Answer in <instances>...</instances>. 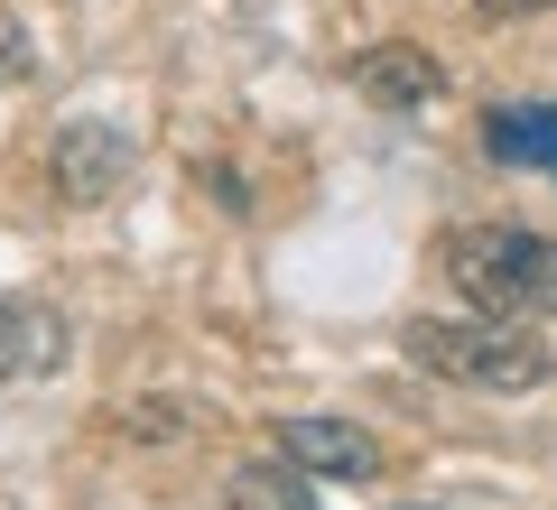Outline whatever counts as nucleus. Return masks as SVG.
Instances as JSON below:
<instances>
[{
  "instance_id": "8",
  "label": "nucleus",
  "mask_w": 557,
  "mask_h": 510,
  "mask_svg": "<svg viewBox=\"0 0 557 510\" xmlns=\"http://www.w3.org/2000/svg\"><path fill=\"white\" fill-rule=\"evenodd\" d=\"M223 510H317V483H307V464H242L233 483H223Z\"/></svg>"
},
{
  "instance_id": "4",
  "label": "nucleus",
  "mask_w": 557,
  "mask_h": 510,
  "mask_svg": "<svg viewBox=\"0 0 557 510\" xmlns=\"http://www.w3.org/2000/svg\"><path fill=\"white\" fill-rule=\"evenodd\" d=\"M278 455L307 473H335V483H372L381 473V446L354 418H278Z\"/></svg>"
},
{
  "instance_id": "5",
  "label": "nucleus",
  "mask_w": 557,
  "mask_h": 510,
  "mask_svg": "<svg viewBox=\"0 0 557 510\" xmlns=\"http://www.w3.org/2000/svg\"><path fill=\"white\" fill-rule=\"evenodd\" d=\"M65 362V315L47 297H0V390L47 381Z\"/></svg>"
},
{
  "instance_id": "7",
  "label": "nucleus",
  "mask_w": 557,
  "mask_h": 510,
  "mask_svg": "<svg viewBox=\"0 0 557 510\" xmlns=\"http://www.w3.org/2000/svg\"><path fill=\"white\" fill-rule=\"evenodd\" d=\"M483 149H493L502 167L557 177V102H502V112H483Z\"/></svg>"
},
{
  "instance_id": "1",
  "label": "nucleus",
  "mask_w": 557,
  "mask_h": 510,
  "mask_svg": "<svg viewBox=\"0 0 557 510\" xmlns=\"http://www.w3.org/2000/svg\"><path fill=\"white\" fill-rule=\"evenodd\" d=\"M399 353L437 381H465V390H539L557 372V353L530 325H483V315H409Z\"/></svg>"
},
{
  "instance_id": "10",
  "label": "nucleus",
  "mask_w": 557,
  "mask_h": 510,
  "mask_svg": "<svg viewBox=\"0 0 557 510\" xmlns=\"http://www.w3.org/2000/svg\"><path fill=\"white\" fill-rule=\"evenodd\" d=\"M483 20H539V10H557V0H474Z\"/></svg>"
},
{
  "instance_id": "9",
  "label": "nucleus",
  "mask_w": 557,
  "mask_h": 510,
  "mask_svg": "<svg viewBox=\"0 0 557 510\" xmlns=\"http://www.w3.org/2000/svg\"><path fill=\"white\" fill-rule=\"evenodd\" d=\"M0 75H28V28L0 10Z\"/></svg>"
},
{
  "instance_id": "6",
  "label": "nucleus",
  "mask_w": 557,
  "mask_h": 510,
  "mask_svg": "<svg viewBox=\"0 0 557 510\" xmlns=\"http://www.w3.org/2000/svg\"><path fill=\"white\" fill-rule=\"evenodd\" d=\"M354 84H362V102H381V112H418V102L446 94V75H437L428 47H372V57L354 65Z\"/></svg>"
},
{
  "instance_id": "2",
  "label": "nucleus",
  "mask_w": 557,
  "mask_h": 510,
  "mask_svg": "<svg viewBox=\"0 0 557 510\" xmlns=\"http://www.w3.org/2000/svg\"><path fill=\"white\" fill-rule=\"evenodd\" d=\"M437 270L456 278L474 307H493V315H557V241L548 233L474 223V233L437 241Z\"/></svg>"
},
{
  "instance_id": "11",
  "label": "nucleus",
  "mask_w": 557,
  "mask_h": 510,
  "mask_svg": "<svg viewBox=\"0 0 557 510\" xmlns=\"http://www.w3.org/2000/svg\"><path fill=\"white\" fill-rule=\"evenodd\" d=\"M399 510H437V501H399Z\"/></svg>"
},
{
  "instance_id": "3",
  "label": "nucleus",
  "mask_w": 557,
  "mask_h": 510,
  "mask_svg": "<svg viewBox=\"0 0 557 510\" xmlns=\"http://www.w3.org/2000/svg\"><path fill=\"white\" fill-rule=\"evenodd\" d=\"M131 167H139V149L112 121H65L57 130V196L65 204H112L131 186Z\"/></svg>"
}]
</instances>
